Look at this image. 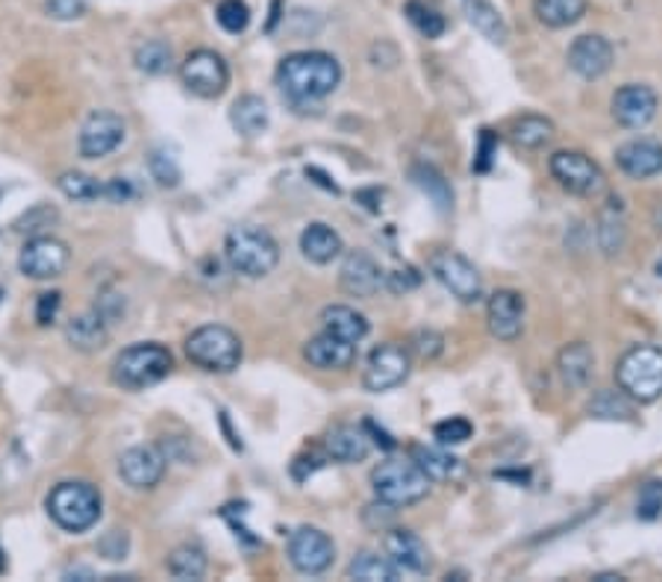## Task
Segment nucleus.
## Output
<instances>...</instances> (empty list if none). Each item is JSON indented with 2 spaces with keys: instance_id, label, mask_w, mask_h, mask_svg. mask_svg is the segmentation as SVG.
Instances as JSON below:
<instances>
[{
  "instance_id": "obj_1",
  "label": "nucleus",
  "mask_w": 662,
  "mask_h": 582,
  "mask_svg": "<svg viewBox=\"0 0 662 582\" xmlns=\"http://www.w3.org/2000/svg\"><path fill=\"white\" fill-rule=\"evenodd\" d=\"M341 65L339 59L322 50H303L292 53L280 62L277 69V86L292 104H315L339 86Z\"/></svg>"
},
{
  "instance_id": "obj_2",
  "label": "nucleus",
  "mask_w": 662,
  "mask_h": 582,
  "mask_svg": "<svg viewBox=\"0 0 662 582\" xmlns=\"http://www.w3.org/2000/svg\"><path fill=\"white\" fill-rule=\"evenodd\" d=\"M225 253L230 268L251 280H260V277H268V274L277 268L280 263V244L274 242V235L263 227H254V223H244V227H236L227 233Z\"/></svg>"
},
{
  "instance_id": "obj_3",
  "label": "nucleus",
  "mask_w": 662,
  "mask_h": 582,
  "mask_svg": "<svg viewBox=\"0 0 662 582\" xmlns=\"http://www.w3.org/2000/svg\"><path fill=\"white\" fill-rule=\"evenodd\" d=\"M100 492L88 483H59L48 495L50 521L65 533H86L100 521Z\"/></svg>"
},
{
  "instance_id": "obj_4",
  "label": "nucleus",
  "mask_w": 662,
  "mask_h": 582,
  "mask_svg": "<svg viewBox=\"0 0 662 582\" xmlns=\"http://www.w3.org/2000/svg\"><path fill=\"white\" fill-rule=\"evenodd\" d=\"M615 383L636 403L662 398V348L639 344L624 353L615 365Z\"/></svg>"
},
{
  "instance_id": "obj_5",
  "label": "nucleus",
  "mask_w": 662,
  "mask_h": 582,
  "mask_svg": "<svg viewBox=\"0 0 662 582\" xmlns=\"http://www.w3.org/2000/svg\"><path fill=\"white\" fill-rule=\"evenodd\" d=\"M174 368V356L171 350L156 344V341H142V344H130L128 350L118 353L116 365H112V377L118 386L124 388H147L163 383Z\"/></svg>"
},
{
  "instance_id": "obj_6",
  "label": "nucleus",
  "mask_w": 662,
  "mask_h": 582,
  "mask_svg": "<svg viewBox=\"0 0 662 582\" xmlns=\"http://www.w3.org/2000/svg\"><path fill=\"white\" fill-rule=\"evenodd\" d=\"M430 483L433 480L416 462H404V459H389L374 468V474H371V488L377 500L395 506V509L421 504L428 497Z\"/></svg>"
},
{
  "instance_id": "obj_7",
  "label": "nucleus",
  "mask_w": 662,
  "mask_h": 582,
  "mask_svg": "<svg viewBox=\"0 0 662 582\" xmlns=\"http://www.w3.org/2000/svg\"><path fill=\"white\" fill-rule=\"evenodd\" d=\"M185 356L189 362H195L197 368L230 374L242 362V341L221 324H206L185 339Z\"/></svg>"
},
{
  "instance_id": "obj_8",
  "label": "nucleus",
  "mask_w": 662,
  "mask_h": 582,
  "mask_svg": "<svg viewBox=\"0 0 662 582\" xmlns=\"http://www.w3.org/2000/svg\"><path fill=\"white\" fill-rule=\"evenodd\" d=\"M547 168H551L556 183L577 197H598L606 189V177L601 166L580 150H556Z\"/></svg>"
},
{
  "instance_id": "obj_9",
  "label": "nucleus",
  "mask_w": 662,
  "mask_h": 582,
  "mask_svg": "<svg viewBox=\"0 0 662 582\" xmlns=\"http://www.w3.org/2000/svg\"><path fill=\"white\" fill-rule=\"evenodd\" d=\"M430 274L436 277L459 303H478L483 294V282L474 265L457 251H436L430 256Z\"/></svg>"
},
{
  "instance_id": "obj_10",
  "label": "nucleus",
  "mask_w": 662,
  "mask_h": 582,
  "mask_svg": "<svg viewBox=\"0 0 662 582\" xmlns=\"http://www.w3.org/2000/svg\"><path fill=\"white\" fill-rule=\"evenodd\" d=\"M289 562L298 573H306V577H318L333 565L336 559V544L327 533L315 530V526H301L289 535Z\"/></svg>"
},
{
  "instance_id": "obj_11",
  "label": "nucleus",
  "mask_w": 662,
  "mask_h": 582,
  "mask_svg": "<svg viewBox=\"0 0 662 582\" xmlns=\"http://www.w3.org/2000/svg\"><path fill=\"white\" fill-rule=\"evenodd\" d=\"M71 263L69 244L57 235H36L24 244L19 256V268L29 280H53Z\"/></svg>"
},
{
  "instance_id": "obj_12",
  "label": "nucleus",
  "mask_w": 662,
  "mask_h": 582,
  "mask_svg": "<svg viewBox=\"0 0 662 582\" xmlns=\"http://www.w3.org/2000/svg\"><path fill=\"white\" fill-rule=\"evenodd\" d=\"M409 377V350L386 341L381 348L371 350L369 362H365V374H362V386L381 395V391H392L398 388L404 379Z\"/></svg>"
},
{
  "instance_id": "obj_13",
  "label": "nucleus",
  "mask_w": 662,
  "mask_h": 582,
  "mask_svg": "<svg viewBox=\"0 0 662 582\" xmlns=\"http://www.w3.org/2000/svg\"><path fill=\"white\" fill-rule=\"evenodd\" d=\"M185 88L197 97H218L225 95L227 83H230V71L227 62L215 50H195L189 53L180 69Z\"/></svg>"
},
{
  "instance_id": "obj_14",
  "label": "nucleus",
  "mask_w": 662,
  "mask_h": 582,
  "mask_svg": "<svg viewBox=\"0 0 662 582\" xmlns=\"http://www.w3.org/2000/svg\"><path fill=\"white\" fill-rule=\"evenodd\" d=\"M128 126L121 121V116L109 112V109H98L83 121L80 126V156L83 159H104L124 142Z\"/></svg>"
},
{
  "instance_id": "obj_15",
  "label": "nucleus",
  "mask_w": 662,
  "mask_h": 582,
  "mask_svg": "<svg viewBox=\"0 0 662 582\" xmlns=\"http://www.w3.org/2000/svg\"><path fill=\"white\" fill-rule=\"evenodd\" d=\"M118 474L121 480L136 488V492H151L156 485L163 483L166 476V457L163 450H156L151 445H136L121 453L118 459Z\"/></svg>"
},
{
  "instance_id": "obj_16",
  "label": "nucleus",
  "mask_w": 662,
  "mask_h": 582,
  "mask_svg": "<svg viewBox=\"0 0 662 582\" xmlns=\"http://www.w3.org/2000/svg\"><path fill=\"white\" fill-rule=\"evenodd\" d=\"M660 107V97L651 86L627 83L613 95V118L624 130H642L653 121Z\"/></svg>"
},
{
  "instance_id": "obj_17",
  "label": "nucleus",
  "mask_w": 662,
  "mask_h": 582,
  "mask_svg": "<svg viewBox=\"0 0 662 582\" xmlns=\"http://www.w3.org/2000/svg\"><path fill=\"white\" fill-rule=\"evenodd\" d=\"M489 332L497 341H516L525 330V298L513 289H501L489 298Z\"/></svg>"
},
{
  "instance_id": "obj_18",
  "label": "nucleus",
  "mask_w": 662,
  "mask_h": 582,
  "mask_svg": "<svg viewBox=\"0 0 662 582\" xmlns=\"http://www.w3.org/2000/svg\"><path fill=\"white\" fill-rule=\"evenodd\" d=\"M613 45L604 39V36H580V39L571 41L568 48V65L575 71L577 77L583 80H598L604 77L606 71L613 69Z\"/></svg>"
},
{
  "instance_id": "obj_19",
  "label": "nucleus",
  "mask_w": 662,
  "mask_h": 582,
  "mask_svg": "<svg viewBox=\"0 0 662 582\" xmlns=\"http://www.w3.org/2000/svg\"><path fill=\"white\" fill-rule=\"evenodd\" d=\"M341 289L348 291L351 298H374L381 286H386V277H383L381 265L371 259L369 253L353 251L345 263H341L339 271Z\"/></svg>"
},
{
  "instance_id": "obj_20",
  "label": "nucleus",
  "mask_w": 662,
  "mask_h": 582,
  "mask_svg": "<svg viewBox=\"0 0 662 582\" xmlns=\"http://www.w3.org/2000/svg\"><path fill=\"white\" fill-rule=\"evenodd\" d=\"M303 360L318 371H345L351 368L353 360H357V344L324 330L315 339L306 341Z\"/></svg>"
},
{
  "instance_id": "obj_21",
  "label": "nucleus",
  "mask_w": 662,
  "mask_h": 582,
  "mask_svg": "<svg viewBox=\"0 0 662 582\" xmlns=\"http://www.w3.org/2000/svg\"><path fill=\"white\" fill-rule=\"evenodd\" d=\"M615 162L634 180H651L662 174V145L653 138H634L615 150Z\"/></svg>"
},
{
  "instance_id": "obj_22",
  "label": "nucleus",
  "mask_w": 662,
  "mask_h": 582,
  "mask_svg": "<svg viewBox=\"0 0 662 582\" xmlns=\"http://www.w3.org/2000/svg\"><path fill=\"white\" fill-rule=\"evenodd\" d=\"M386 554L400 571L409 573H428L430 571V550L428 544L421 542L419 533L412 530H392L386 535Z\"/></svg>"
},
{
  "instance_id": "obj_23",
  "label": "nucleus",
  "mask_w": 662,
  "mask_h": 582,
  "mask_svg": "<svg viewBox=\"0 0 662 582\" xmlns=\"http://www.w3.org/2000/svg\"><path fill=\"white\" fill-rule=\"evenodd\" d=\"M556 371H559V377L568 388H586L592 383L594 374V353L592 348L586 344V341H571V344H565L559 350V356H556Z\"/></svg>"
},
{
  "instance_id": "obj_24",
  "label": "nucleus",
  "mask_w": 662,
  "mask_h": 582,
  "mask_svg": "<svg viewBox=\"0 0 662 582\" xmlns=\"http://www.w3.org/2000/svg\"><path fill=\"white\" fill-rule=\"evenodd\" d=\"M324 447H327V457L336 459V462H345V465L362 462L371 453V441L365 436V427H351V424L333 427L327 433V438H324Z\"/></svg>"
},
{
  "instance_id": "obj_25",
  "label": "nucleus",
  "mask_w": 662,
  "mask_h": 582,
  "mask_svg": "<svg viewBox=\"0 0 662 582\" xmlns=\"http://www.w3.org/2000/svg\"><path fill=\"white\" fill-rule=\"evenodd\" d=\"M301 251L303 256L315 265H327L339 256L345 247H341V235L327 227V223H310L301 233Z\"/></svg>"
},
{
  "instance_id": "obj_26",
  "label": "nucleus",
  "mask_w": 662,
  "mask_h": 582,
  "mask_svg": "<svg viewBox=\"0 0 662 582\" xmlns=\"http://www.w3.org/2000/svg\"><path fill=\"white\" fill-rule=\"evenodd\" d=\"M322 324L327 332H333V336H339V339L345 341H353V344H360V341L369 336V320H365V315H360V312L351 310V306H341V303L327 306V310L322 312Z\"/></svg>"
},
{
  "instance_id": "obj_27",
  "label": "nucleus",
  "mask_w": 662,
  "mask_h": 582,
  "mask_svg": "<svg viewBox=\"0 0 662 582\" xmlns=\"http://www.w3.org/2000/svg\"><path fill=\"white\" fill-rule=\"evenodd\" d=\"M69 341L83 353H95V350H104L109 341V330H107V320L100 312H92V315H80L69 324V330H65Z\"/></svg>"
},
{
  "instance_id": "obj_28",
  "label": "nucleus",
  "mask_w": 662,
  "mask_h": 582,
  "mask_svg": "<svg viewBox=\"0 0 662 582\" xmlns=\"http://www.w3.org/2000/svg\"><path fill=\"white\" fill-rule=\"evenodd\" d=\"M230 124L236 126V133L242 136H260L268 126V107L263 97L242 95L230 109Z\"/></svg>"
},
{
  "instance_id": "obj_29",
  "label": "nucleus",
  "mask_w": 662,
  "mask_h": 582,
  "mask_svg": "<svg viewBox=\"0 0 662 582\" xmlns=\"http://www.w3.org/2000/svg\"><path fill=\"white\" fill-rule=\"evenodd\" d=\"M466 15L471 21V27L478 29L483 39H489L492 45H504L507 41V21L501 19V12L489 0H466Z\"/></svg>"
},
{
  "instance_id": "obj_30",
  "label": "nucleus",
  "mask_w": 662,
  "mask_h": 582,
  "mask_svg": "<svg viewBox=\"0 0 662 582\" xmlns=\"http://www.w3.org/2000/svg\"><path fill=\"white\" fill-rule=\"evenodd\" d=\"M627 239V221H624V206L618 197H610L604 213L598 218V242L604 253H618Z\"/></svg>"
},
{
  "instance_id": "obj_31",
  "label": "nucleus",
  "mask_w": 662,
  "mask_h": 582,
  "mask_svg": "<svg viewBox=\"0 0 662 582\" xmlns=\"http://www.w3.org/2000/svg\"><path fill=\"white\" fill-rule=\"evenodd\" d=\"M533 12L545 27L563 29L583 19L586 0H533Z\"/></svg>"
},
{
  "instance_id": "obj_32",
  "label": "nucleus",
  "mask_w": 662,
  "mask_h": 582,
  "mask_svg": "<svg viewBox=\"0 0 662 582\" xmlns=\"http://www.w3.org/2000/svg\"><path fill=\"white\" fill-rule=\"evenodd\" d=\"M407 19L424 39H438L448 29V19L438 0H407Z\"/></svg>"
},
{
  "instance_id": "obj_33",
  "label": "nucleus",
  "mask_w": 662,
  "mask_h": 582,
  "mask_svg": "<svg viewBox=\"0 0 662 582\" xmlns=\"http://www.w3.org/2000/svg\"><path fill=\"white\" fill-rule=\"evenodd\" d=\"M412 462L433 480V483H448L459 474V462L438 447H416L412 450Z\"/></svg>"
},
{
  "instance_id": "obj_34",
  "label": "nucleus",
  "mask_w": 662,
  "mask_h": 582,
  "mask_svg": "<svg viewBox=\"0 0 662 582\" xmlns=\"http://www.w3.org/2000/svg\"><path fill=\"white\" fill-rule=\"evenodd\" d=\"M348 577L362 582H395L400 580V568L377 554H360L348 565Z\"/></svg>"
},
{
  "instance_id": "obj_35",
  "label": "nucleus",
  "mask_w": 662,
  "mask_h": 582,
  "mask_svg": "<svg viewBox=\"0 0 662 582\" xmlns=\"http://www.w3.org/2000/svg\"><path fill=\"white\" fill-rule=\"evenodd\" d=\"M554 136V124L542 116H521L513 124V142L525 150H535Z\"/></svg>"
},
{
  "instance_id": "obj_36",
  "label": "nucleus",
  "mask_w": 662,
  "mask_h": 582,
  "mask_svg": "<svg viewBox=\"0 0 662 582\" xmlns=\"http://www.w3.org/2000/svg\"><path fill=\"white\" fill-rule=\"evenodd\" d=\"M412 180H416V185H419L421 192L428 194L430 201L436 204L438 213H448L450 204H454V194H450L448 180L438 174L436 168H430V166L412 168Z\"/></svg>"
},
{
  "instance_id": "obj_37",
  "label": "nucleus",
  "mask_w": 662,
  "mask_h": 582,
  "mask_svg": "<svg viewBox=\"0 0 662 582\" xmlns=\"http://www.w3.org/2000/svg\"><path fill=\"white\" fill-rule=\"evenodd\" d=\"M166 565L177 580H201L206 573V556L201 547H177Z\"/></svg>"
},
{
  "instance_id": "obj_38",
  "label": "nucleus",
  "mask_w": 662,
  "mask_h": 582,
  "mask_svg": "<svg viewBox=\"0 0 662 582\" xmlns=\"http://www.w3.org/2000/svg\"><path fill=\"white\" fill-rule=\"evenodd\" d=\"M59 192L71 197V201H80V204H86V201H98L104 197V185L95 180V177L80 174V171H69V174H62L57 180Z\"/></svg>"
},
{
  "instance_id": "obj_39",
  "label": "nucleus",
  "mask_w": 662,
  "mask_h": 582,
  "mask_svg": "<svg viewBox=\"0 0 662 582\" xmlns=\"http://www.w3.org/2000/svg\"><path fill=\"white\" fill-rule=\"evenodd\" d=\"M136 65L145 74H166L171 69V45L163 39H147L145 45H139Z\"/></svg>"
},
{
  "instance_id": "obj_40",
  "label": "nucleus",
  "mask_w": 662,
  "mask_h": 582,
  "mask_svg": "<svg viewBox=\"0 0 662 582\" xmlns=\"http://www.w3.org/2000/svg\"><path fill=\"white\" fill-rule=\"evenodd\" d=\"M589 415L604 417V421H627V417L634 415V407H630V400H627L624 391H601L592 400Z\"/></svg>"
},
{
  "instance_id": "obj_41",
  "label": "nucleus",
  "mask_w": 662,
  "mask_h": 582,
  "mask_svg": "<svg viewBox=\"0 0 662 582\" xmlns=\"http://www.w3.org/2000/svg\"><path fill=\"white\" fill-rule=\"evenodd\" d=\"M215 21H218L230 36H239V33H244L248 24H251V10H248L244 0H221V3L215 7Z\"/></svg>"
},
{
  "instance_id": "obj_42",
  "label": "nucleus",
  "mask_w": 662,
  "mask_h": 582,
  "mask_svg": "<svg viewBox=\"0 0 662 582\" xmlns=\"http://www.w3.org/2000/svg\"><path fill=\"white\" fill-rule=\"evenodd\" d=\"M433 436H436L438 445L454 447L474 436V427H471V421H466V417H448V421H438L436 427H433Z\"/></svg>"
},
{
  "instance_id": "obj_43",
  "label": "nucleus",
  "mask_w": 662,
  "mask_h": 582,
  "mask_svg": "<svg viewBox=\"0 0 662 582\" xmlns=\"http://www.w3.org/2000/svg\"><path fill=\"white\" fill-rule=\"evenodd\" d=\"M151 174H154V180L159 185H166V189H174L177 183H180V166L174 162V156L163 154V150H156L154 156H151Z\"/></svg>"
},
{
  "instance_id": "obj_44",
  "label": "nucleus",
  "mask_w": 662,
  "mask_h": 582,
  "mask_svg": "<svg viewBox=\"0 0 662 582\" xmlns=\"http://www.w3.org/2000/svg\"><path fill=\"white\" fill-rule=\"evenodd\" d=\"M662 512V483H645L639 492V504H636V514L645 521H653Z\"/></svg>"
},
{
  "instance_id": "obj_45",
  "label": "nucleus",
  "mask_w": 662,
  "mask_h": 582,
  "mask_svg": "<svg viewBox=\"0 0 662 582\" xmlns=\"http://www.w3.org/2000/svg\"><path fill=\"white\" fill-rule=\"evenodd\" d=\"M45 12L57 21H77L86 15V0H45Z\"/></svg>"
},
{
  "instance_id": "obj_46",
  "label": "nucleus",
  "mask_w": 662,
  "mask_h": 582,
  "mask_svg": "<svg viewBox=\"0 0 662 582\" xmlns=\"http://www.w3.org/2000/svg\"><path fill=\"white\" fill-rule=\"evenodd\" d=\"M409 348L412 353L419 356V360H436L438 353H442V336L433 330H419L409 341Z\"/></svg>"
},
{
  "instance_id": "obj_47",
  "label": "nucleus",
  "mask_w": 662,
  "mask_h": 582,
  "mask_svg": "<svg viewBox=\"0 0 662 582\" xmlns=\"http://www.w3.org/2000/svg\"><path fill=\"white\" fill-rule=\"evenodd\" d=\"M495 150H497V136L492 130H483V133H480L478 156H474V171H478V174H486L489 168H492Z\"/></svg>"
},
{
  "instance_id": "obj_48",
  "label": "nucleus",
  "mask_w": 662,
  "mask_h": 582,
  "mask_svg": "<svg viewBox=\"0 0 662 582\" xmlns=\"http://www.w3.org/2000/svg\"><path fill=\"white\" fill-rule=\"evenodd\" d=\"M421 277L416 274V268H398V271L386 274V289L400 294V291H412L419 289Z\"/></svg>"
},
{
  "instance_id": "obj_49",
  "label": "nucleus",
  "mask_w": 662,
  "mask_h": 582,
  "mask_svg": "<svg viewBox=\"0 0 662 582\" xmlns=\"http://www.w3.org/2000/svg\"><path fill=\"white\" fill-rule=\"evenodd\" d=\"M59 303H62V294H59V291H45V294H39V303H36V320H39L41 327L53 324V318H57L59 312Z\"/></svg>"
},
{
  "instance_id": "obj_50",
  "label": "nucleus",
  "mask_w": 662,
  "mask_h": 582,
  "mask_svg": "<svg viewBox=\"0 0 662 582\" xmlns=\"http://www.w3.org/2000/svg\"><path fill=\"white\" fill-rule=\"evenodd\" d=\"M130 194H133V189L128 185V180H112V183L104 185V197L116 201V204H124Z\"/></svg>"
},
{
  "instance_id": "obj_51",
  "label": "nucleus",
  "mask_w": 662,
  "mask_h": 582,
  "mask_svg": "<svg viewBox=\"0 0 662 582\" xmlns=\"http://www.w3.org/2000/svg\"><path fill=\"white\" fill-rule=\"evenodd\" d=\"M594 582H624L622 573H601V577H594Z\"/></svg>"
},
{
  "instance_id": "obj_52",
  "label": "nucleus",
  "mask_w": 662,
  "mask_h": 582,
  "mask_svg": "<svg viewBox=\"0 0 662 582\" xmlns=\"http://www.w3.org/2000/svg\"><path fill=\"white\" fill-rule=\"evenodd\" d=\"M7 571V556H3V550H0V573Z\"/></svg>"
}]
</instances>
